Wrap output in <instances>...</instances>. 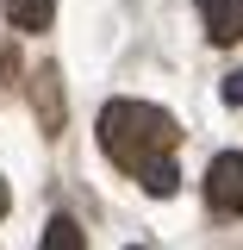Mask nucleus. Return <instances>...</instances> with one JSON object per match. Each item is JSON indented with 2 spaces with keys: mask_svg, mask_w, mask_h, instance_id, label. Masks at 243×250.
Here are the masks:
<instances>
[{
  "mask_svg": "<svg viewBox=\"0 0 243 250\" xmlns=\"http://www.w3.org/2000/svg\"><path fill=\"white\" fill-rule=\"evenodd\" d=\"M181 144V125L168 119L162 106H150V100H106L100 106V150L112 156L119 169H144L150 156L175 150Z\"/></svg>",
  "mask_w": 243,
  "mask_h": 250,
  "instance_id": "f257e3e1",
  "label": "nucleus"
},
{
  "mask_svg": "<svg viewBox=\"0 0 243 250\" xmlns=\"http://www.w3.org/2000/svg\"><path fill=\"white\" fill-rule=\"evenodd\" d=\"M206 207L243 219V156L237 150H218L212 156V169H206Z\"/></svg>",
  "mask_w": 243,
  "mask_h": 250,
  "instance_id": "f03ea898",
  "label": "nucleus"
},
{
  "mask_svg": "<svg viewBox=\"0 0 243 250\" xmlns=\"http://www.w3.org/2000/svg\"><path fill=\"white\" fill-rule=\"evenodd\" d=\"M206 38L212 44H237L243 38V0H206Z\"/></svg>",
  "mask_w": 243,
  "mask_h": 250,
  "instance_id": "7ed1b4c3",
  "label": "nucleus"
},
{
  "mask_svg": "<svg viewBox=\"0 0 243 250\" xmlns=\"http://www.w3.org/2000/svg\"><path fill=\"white\" fill-rule=\"evenodd\" d=\"M31 106H37L44 131H62V82H56V69H37V82H31Z\"/></svg>",
  "mask_w": 243,
  "mask_h": 250,
  "instance_id": "20e7f679",
  "label": "nucleus"
},
{
  "mask_svg": "<svg viewBox=\"0 0 243 250\" xmlns=\"http://www.w3.org/2000/svg\"><path fill=\"white\" fill-rule=\"evenodd\" d=\"M0 13H6L13 31H44L56 19V0H0Z\"/></svg>",
  "mask_w": 243,
  "mask_h": 250,
  "instance_id": "39448f33",
  "label": "nucleus"
},
{
  "mask_svg": "<svg viewBox=\"0 0 243 250\" xmlns=\"http://www.w3.org/2000/svg\"><path fill=\"white\" fill-rule=\"evenodd\" d=\"M137 182H144V194H156V200H168V194L181 188V169H175V163H168V150H162V156H150V163L137 169Z\"/></svg>",
  "mask_w": 243,
  "mask_h": 250,
  "instance_id": "423d86ee",
  "label": "nucleus"
},
{
  "mask_svg": "<svg viewBox=\"0 0 243 250\" xmlns=\"http://www.w3.org/2000/svg\"><path fill=\"white\" fill-rule=\"evenodd\" d=\"M37 250H88V238H81V225H75L69 213H56L50 225H44V244Z\"/></svg>",
  "mask_w": 243,
  "mask_h": 250,
  "instance_id": "0eeeda50",
  "label": "nucleus"
},
{
  "mask_svg": "<svg viewBox=\"0 0 243 250\" xmlns=\"http://www.w3.org/2000/svg\"><path fill=\"white\" fill-rule=\"evenodd\" d=\"M224 106H243V69L224 75Z\"/></svg>",
  "mask_w": 243,
  "mask_h": 250,
  "instance_id": "6e6552de",
  "label": "nucleus"
},
{
  "mask_svg": "<svg viewBox=\"0 0 243 250\" xmlns=\"http://www.w3.org/2000/svg\"><path fill=\"white\" fill-rule=\"evenodd\" d=\"M6 207H13V188H6V175H0V219H6Z\"/></svg>",
  "mask_w": 243,
  "mask_h": 250,
  "instance_id": "1a4fd4ad",
  "label": "nucleus"
},
{
  "mask_svg": "<svg viewBox=\"0 0 243 250\" xmlns=\"http://www.w3.org/2000/svg\"><path fill=\"white\" fill-rule=\"evenodd\" d=\"M200 6H206V0H200Z\"/></svg>",
  "mask_w": 243,
  "mask_h": 250,
  "instance_id": "9d476101",
  "label": "nucleus"
}]
</instances>
